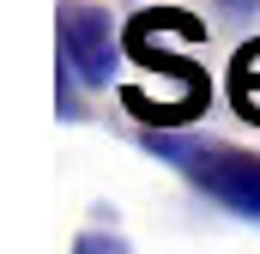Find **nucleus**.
I'll list each match as a JSON object with an SVG mask.
<instances>
[{"label":"nucleus","mask_w":260,"mask_h":254,"mask_svg":"<svg viewBox=\"0 0 260 254\" xmlns=\"http://www.w3.org/2000/svg\"><path fill=\"white\" fill-rule=\"evenodd\" d=\"M61 55L85 85H109L115 79V24L103 6L91 0H61Z\"/></svg>","instance_id":"nucleus-2"},{"label":"nucleus","mask_w":260,"mask_h":254,"mask_svg":"<svg viewBox=\"0 0 260 254\" xmlns=\"http://www.w3.org/2000/svg\"><path fill=\"white\" fill-rule=\"evenodd\" d=\"M236 103L248 109V121H260V43L236 55Z\"/></svg>","instance_id":"nucleus-3"},{"label":"nucleus","mask_w":260,"mask_h":254,"mask_svg":"<svg viewBox=\"0 0 260 254\" xmlns=\"http://www.w3.org/2000/svg\"><path fill=\"white\" fill-rule=\"evenodd\" d=\"M145 151L170 170H182L194 188H206L218 206H230L236 218L260 224V157L224 139H194V133H145Z\"/></svg>","instance_id":"nucleus-1"},{"label":"nucleus","mask_w":260,"mask_h":254,"mask_svg":"<svg viewBox=\"0 0 260 254\" xmlns=\"http://www.w3.org/2000/svg\"><path fill=\"white\" fill-rule=\"evenodd\" d=\"M73 254H127V242L109 236V230H85V236L73 242Z\"/></svg>","instance_id":"nucleus-4"}]
</instances>
